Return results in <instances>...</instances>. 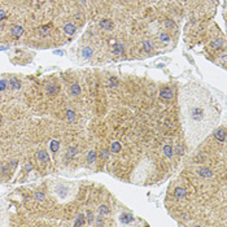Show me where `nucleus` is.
<instances>
[{"label": "nucleus", "instance_id": "obj_1", "mask_svg": "<svg viewBox=\"0 0 227 227\" xmlns=\"http://www.w3.org/2000/svg\"><path fill=\"white\" fill-rule=\"evenodd\" d=\"M179 103L186 139L188 145L193 148L200 144L219 122V109L212 93L196 83L182 88Z\"/></svg>", "mask_w": 227, "mask_h": 227}, {"label": "nucleus", "instance_id": "obj_2", "mask_svg": "<svg viewBox=\"0 0 227 227\" xmlns=\"http://www.w3.org/2000/svg\"><path fill=\"white\" fill-rule=\"evenodd\" d=\"M197 173H199V175H200L201 178H213V175H214L213 171L210 170L208 166H201V167L199 169Z\"/></svg>", "mask_w": 227, "mask_h": 227}, {"label": "nucleus", "instance_id": "obj_3", "mask_svg": "<svg viewBox=\"0 0 227 227\" xmlns=\"http://www.w3.org/2000/svg\"><path fill=\"white\" fill-rule=\"evenodd\" d=\"M10 35H12L13 38H21L22 35H24V27L18 26V25L12 26V29H10Z\"/></svg>", "mask_w": 227, "mask_h": 227}, {"label": "nucleus", "instance_id": "obj_4", "mask_svg": "<svg viewBox=\"0 0 227 227\" xmlns=\"http://www.w3.org/2000/svg\"><path fill=\"white\" fill-rule=\"evenodd\" d=\"M160 96H161L162 99H165V100H170V99H173L174 92L170 87H164L161 90V92H160Z\"/></svg>", "mask_w": 227, "mask_h": 227}, {"label": "nucleus", "instance_id": "obj_5", "mask_svg": "<svg viewBox=\"0 0 227 227\" xmlns=\"http://www.w3.org/2000/svg\"><path fill=\"white\" fill-rule=\"evenodd\" d=\"M46 92L47 95H56L59 92V86L56 84L55 82H51L46 86Z\"/></svg>", "mask_w": 227, "mask_h": 227}, {"label": "nucleus", "instance_id": "obj_6", "mask_svg": "<svg viewBox=\"0 0 227 227\" xmlns=\"http://www.w3.org/2000/svg\"><path fill=\"white\" fill-rule=\"evenodd\" d=\"M214 136L218 142H225L226 140V130L223 127H218L214 131Z\"/></svg>", "mask_w": 227, "mask_h": 227}, {"label": "nucleus", "instance_id": "obj_7", "mask_svg": "<svg viewBox=\"0 0 227 227\" xmlns=\"http://www.w3.org/2000/svg\"><path fill=\"white\" fill-rule=\"evenodd\" d=\"M8 84L13 88V90H20L21 88V81L16 77H10L9 81H8Z\"/></svg>", "mask_w": 227, "mask_h": 227}, {"label": "nucleus", "instance_id": "obj_8", "mask_svg": "<svg viewBox=\"0 0 227 227\" xmlns=\"http://www.w3.org/2000/svg\"><path fill=\"white\" fill-rule=\"evenodd\" d=\"M56 193L59 195V197H66L69 193V188L65 186H57L56 187Z\"/></svg>", "mask_w": 227, "mask_h": 227}, {"label": "nucleus", "instance_id": "obj_9", "mask_svg": "<svg viewBox=\"0 0 227 227\" xmlns=\"http://www.w3.org/2000/svg\"><path fill=\"white\" fill-rule=\"evenodd\" d=\"M174 196L176 199H183L187 196V190L183 187H176V190L174 191Z\"/></svg>", "mask_w": 227, "mask_h": 227}, {"label": "nucleus", "instance_id": "obj_10", "mask_svg": "<svg viewBox=\"0 0 227 227\" xmlns=\"http://www.w3.org/2000/svg\"><path fill=\"white\" fill-rule=\"evenodd\" d=\"M100 27L105 31H110L113 29V22L110 20H101L100 21Z\"/></svg>", "mask_w": 227, "mask_h": 227}, {"label": "nucleus", "instance_id": "obj_11", "mask_svg": "<svg viewBox=\"0 0 227 227\" xmlns=\"http://www.w3.org/2000/svg\"><path fill=\"white\" fill-rule=\"evenodd\" d=\"M92 56H93V49L91 48V47H84V48L82 49V57L84 60L91 59Z\"/></svg>", "mask_w": 227, "mask_h": 227}, {"label": "nucleus", "instance_id": "obj_12", "mask_svg": "<svg viewBox=\"0 0 227 227\" xmlns=\"http://www.w3.org/2000/svg\"><path fill=\"white\" fill-rule=\"evenodd\" d=\"M75 26H74L73 24H70V22H68V24L64 25V33L68 35H73L74 33H75Z\"/></svg>", "mask_w": 227, "mask_h": 227}, {"label": "nucleus", "instance_id": "obj_13", "mask_svg": "<svg viewBox=\"0 0 227 227\" xmlns=\"http://www.w3.org/2000/svg\"><path fill=\"white\" fill-rule=\"evenodd\" d=\"M38 33H39L40 37H47V35H49V33H51V25L40 26L39 29H38Z\"/></svg>", "mask_w": 227, "mask_h": 227}, {"label": "nucleus", "instance_id": "obj_14", "mask_svg": "<svg viewBox=\"0 0 227 227\" xmlns=\"http://www.w3.org/2000/svg\"><path fill=\"white\" fill-rule=\"evenodd\" d=\"M125 52V46L122 43H116L113 47V53L114 55H122Z\"/></svg>", "mask_w": 227, "mask_h": 227}, {"label": "nucleus", "instance_id": "obj_15", "mask_svg": "<svg viewBox=\"0 0 227 227\" xmlns=\"http://www.w3.org/2000/svg\"><path fill=\"white\" fill-rule=\"evenodd\" d=\"M37 156H38V160H39L40 162L48 161V153H47V152L44 151V149H42V151H38Z\"/></svg>", "mask_w": 227, "mask_h": 227}, {"label": "nucleus", "instance_id": "obj_16", "mask_svg": "<svg viewBox=\"0 0 227 227\" xmlns=\"http://www.w3.org/2000/svg\"><path fill=\"white\" fill-rule=\"evenodd\" d=\"M86 223V217L84 214H78L75 218V221H74V226L79 227V226H83Z\"/></svg>", "mask_w": 227, "mask_h": 227}, {"label": "nucleus", "instance_id": "obj_17", "mask_svg": "<svg viewBox=\"0 0 227 227\" xmlns=\"http://www.w3.org/2000/svg\"><path fill=\"white\" fill-rule=\"evenodd\" d=\"M134 221V217H132V214H130V213H123V214H121V222L122 223H130Z\"/></svg>", "mask_w": 227, "mask_h": 227}, {"label": "nucleus", "instance_id": "obj_18", "mask_svg": "<svg viewBox=\"0 0 227 227\" xmlns=\"http://www.w3.org/2000/svg\"><path fill=\"white\" fill-rule=\"evenodd\" d=\"M77 153H78V148H77V145H71L68 148V152H66V156L69 157V158H71V157L77 156Z\"/></svg>", "mask_w": 227, "mask_h": 227}, {"label": "nucleus", "instance_id": "obj_19", "mask_svg": "<svg viewBox=\"0 0 227 227\" xmlns=\"http://www.w3.org/2000/svg\"><path fill=\"white\" fill-rule=\"evenodd\" d=\"M81 87H79V84L78 83H73V84L70 86V92H71V95H74V96H78L79 93H81Z\"/></svg>", "mask_w": 227, "mask_h": 227}, {"label": "nucleus", "instance_id": "obj_20", "mask_svg": "<svg viewBox=\"0 0 227 227\" xmlns=\"http://www.w3.org/2000/svg\"><path fill=\"white\" fill-rule=\"evenodd\" d=\"M49 149H51L52 153H56L60 149V143L57 142V140H51V143H49Z\"/></svg>", "mask_w": 227, "mask_h": 227}, {"label": "nucleus", "instance_id": "obj_21", "mask_svg": "<svg viewBox=\"0 0 227 227\" xmlns=\"http://www.w3.org/2000/svg\"><path fill=\"white\" fill-rule=\"evenodd\" d=\"M121 149H122V145H121V143H118V142L112 143V147H110V151H112V152H114V153H118Z\"/></svg>", "mask_w": 227, "mask_h": 227}, {"label": "nucleus", "instance_id": "obj_22", "mask_svg": "<svg viewBox=\"0 0 227 227\" xmlns=\"http://www.w3.org/2000/svg\"><path fill=\"white\" fill-rule=\"evenodd\" d=\"M96 160V152L95 151H90L87 154V162L88 164H93V161Z\"/></svg>", "mask_w": 227, "mask_h": 227}, {"label": "nucleus", "instance_id": "obj_23", "mask_svg": "<svg viewBox=\"0 0 227 227\" xmlns=\"http://www.w3.org/2000/svg\"><path fill=\"white\" fill-rule=\"evenodd\" d=\"M164 154L166 157H169V158L173 157V148H171V145H165L164 147Z\"/></svg>", "mask_w": 227, "mask_h": 227}, {"label": "nucleus", "instance_id": "obj_24", "mask_svg": "<svg viewBox=\"0 0 227 227\" xmlns=\"http://www.w3.org/2000/svg\"><path fill=\"white\" fill-rule=\"evenodd\" d=\"M223 42L222 39H217V40H214L212 43V48H214V49H219V48H222V46H223Z\"/></svg>", "mask_w": 227, "mask_h": 227}, {"label": "nucleus", "instance_id": "obj_25", "mask_svg": "<svg viewBox=\"0 0 227 227\" xmlns=\"http://www.w3.org/2000/svg\"><path fill=\"white\" fill-rule=\"evenodd\" d=\"M99 213H100V215H108L109 214V208L107 205H101L99 208Z\"/></svg>", "mask_w": 227, "mask_h": 227}, {"label": "nucleus", "instance_id": "obj_26", "mask_svg": "<svg viewBox=\"0 0 227 227\" xmlns=\"http://www.w3.org/2000/svg\"><path fill=\"white\" fill-rule=\"evenodd\" d=\"M66 118H68L69 122H73L74 118H75V113H74L71 109H69L68 112H66Z\"/></svg>", "mask_w": 227, "mask_h": 227}, {"label": "nucleus", "instance_id": "obj_27", "mask_svg": "<svg viewBox=\"0 0 227 227\" xmlns=\"http://www.w3.org/2000/svg\"><path fill=\"white\" fill-rule=\"evenodd\" d=\"M160 40H161L162 43H169V42H170V37H169L166 33H162V34H160Z\"/></svg>", "mask_w": 227, "mask_h": 227}, {"label": "nucleus", "instance_id": "obj_28", "mask_svg": "<svg viewBox=\"0 0 227 227\" xmlns=\"http://www.w3.org/2000/svg\"><path fill=\"white\" fill-rule=\"evenodd\" d=\"M143 47H144L145 52H151L152 51V44H151V42H149V40H144V42H143Z\"/></svg>", "mask_w": 227, "mask_h": 227}, {"label": "nucleus", "instance_id": "obj_29", "mask_svg": "<svg viewBox=\"0 0 227 227\" xmlns=\"http://www.w3.org/2000/svg\"><path fill=\"white\" fill-rule=\"evenodd\" d=\"M34 197L37 199L38 201H44L46 196H44V193H43V192H35V193H34Z\"/></svg>", "mask_w": 227, "mask_h": 227}, {"label": "nucleus", "instance_id": "obj_30", "mask_svg": "<svg viewBox=\"0 0 227 227\" xmlns=\"http://www.w3.org/2000/svg\"><path fill=\"white\" fill-rule=\"evenodd\" d=\"M109 83L112 87H117L118 86V78H116V77H112V78L109 79Z\"/></svg>", "mask_w": 227, "mask_h": 227}, {"label": "nucleus", "instance_id": "obj_31", "mask_svg": "<svg viewBox=\"0 0 227 227\" xmlns=\"http://www.w3.org/2000/svg\"><path fill=\"white\" fill-rule=\"evenodd\" d=\"M7 86H8V82L5 79H0V91H5Z\"/></svg>", "mask_w": 227, "mask_h": 227}, {"label": "nucleus", "instance_id": "obj_32", "mask_svg": "<svg viewBox=\"0 0 227 227\" xmlns=\"http://www.w3.org/2000/svg\"><path fill=\"white\" fill-rule=\"evenodd\" d=\"M87 217H88V223H90V225H92V222L95 221L93 213H92V212H87Z\"/></svg>", "mask_w": 227, "mask_h": 227}, {"label": "nucleus", "instance_id": "obj_33", "mask_svg": "<svg viewBox=\"0 0 227 227\" xmlns=\"http://www.w3.org/2000/svg\"><path fill=\"white\" fill-rule=\"evenodd\" d=\"M175 152H176L178 156H181V154L183 153V147H182V145H176L175 147Z\"/></svg>", "mask_w": 227, "mask_h": 227}, {"label": "nucleus", "instance_id": "obj_34", "mask_svg": "<svg viewBox=\"0 0 227 227\" xmlns=\"http://www.w3.org/2000/svg\"><path fill=\"white\" fill-rule=\"evenodd\" d=\"M108 157H109V152H108L107 149H104V151H101V158H105V160H107Z\"/></svg>", "mask_w": 227, "mask_h": 227}, {"label": "nucleus", "instance_id": "obj_35", "mask_svg": "<svg viewBox=\"0 0 227 227\" xmlns=\"http://www.w3.org/2000/svg\"><path fill=\"white\" fill-rule=\"evenodd\" d=\"M5 17H7V13H5V10H1V9H0V21H3Z\"/></svg>", "mask_w": 227, "mask_h": 227}, {"label": "nucleus", "instance_id": "obj_36", "mask_svg": "<svg viewBox=\"0 0 227 227\" xmlns=\"http://www.w3.org/2000/svg\"><path fill=\"white\" fill-rule=\"evenodd\" d=\"M165 25H166L167 27H173V26H174V22L171 21V20H167V21H165Z\"/></svg>", "mask_w": 227, "mask_h": 227}, {"label": "nucleus", "instance_id": "obj_37", "mask_svg": "<svg viewBox=\"0 0 227 227\" xmlns=\"http://www.w3.org/2000/svg\"><path fill=\"white\" fill-rule=\"evenodd\" d=\"M31 165H30V164H26V165H25V171H30V170H31Z\"/></svg>", "mask_w": 227, "mask_h": 227}, {"label": "nucleus", "instance_id": "obj_38", "mask_svg": "<svg viewBox=\"0 0 227 227\" xmlns=\"http://www.w3.org/2000/svg\"><path fill=\"white\" fill-rule=\"evenodd\" d=\"M5 49H8V47H5V46H0V51H5Z\"/></svg>", "mask_w": 227, "mask_h": 227}, {"label": "nucleus", "instance_id": "obj_39", "mask_svg": "<svg viewBox=\"0 0 227 227\" xmlns=\"http://www.w3.org/2000/svg\"><path fill=\"white\" fill-rule=\"evenodd\" d=\"M55 53H56V55H62V52H61V51H56Z\"/></svg>", "mask_w": 227, "mask_h": 227}, {"label": "nucleus", "instance_id": "obj_40", "mask_svg": "<svg viewBox=\"0 0 227 227\" xmlns=\"http://www.w3.org/2000/svg\"><path fill=\"white\" fill-rule=\"evenodd\" d=\"M1 122H3V118H1V114H0V125H1Z\"/></svg>", "mask_w": 227, "mask_h": 227}, {"label": "nucleus", "instance_id": "obj_41", "mask_svg": "<svg viewBox=\"0 0 227 227\" xmlns=\"http://www.w3.org/2000/svg\"><path fill=\"white\" fill-rule=\"evenodd\" d=\"M212 1H218V0H212Z\"/></svg>", "mask_w": 227, "mask_h": 227}]
</instances>
